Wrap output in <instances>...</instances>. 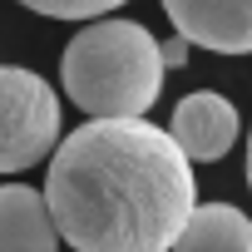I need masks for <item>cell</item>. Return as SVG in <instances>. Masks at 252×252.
<instances>
[{
  "instance_id": "cell-1",
  "label": "cell",
  "mask_w": 252,
  "mask_h": 252,
  "mask_svg": "<svg viewBox=\"0 0 252 252\" xmlns=\"http://www.w3.org/2000/svg\"><path fill=\"white\" fill-rule=\"evenodd\" d=\"M45 198L79 252H163L178 242L198 183L168 129L144 114H94L55 144Z\"/></svg>"
},
{
  "instance_id": "cell-2",
  "label": "cell",
  "mask_w": 252,
  "mask_h": 252,
  "mask_svg": "<svg viewBox=\"0 0 252 252\" xmlns=\"http://www.w3.org/2000/svg\"><path fill=\"white\" fill-rule=\"evenodd\" d=\"M168 60L149 25L99 20L84 25L60 55V84L84 114H149L163 94Z\"/></svg>"
},
{
  "instance_id": "cell-3",
  "label": "cell",
  "mask_w": 252,
  "mask_h": 252,
  "mask_svg": "<svg viewBox=\"0 0 252 252\" xmlns=\"http://www.w3.org/2000/svg\"><path fill=\"white\" fill-rule=\"evenodd\" d=\"M60 144V94L20 64H0V173H25Z\"/></svg>"
},
{
  "instance_id": "cell-4",
  "label": "cell",
  "mask_w": 252,
  "mask_h": 252,
  "mask_svg": "<svg viewBox=\"0 0 252 252\" xmlns=\"http://www.w3.org/2000/svg\"><path fill=\"white\" fill-rule=\"evenodd\" d=\"M173 30L213 55H252V0H163Z\"/></svg>"
},
{
  "instance_id": "cell-5",
  "label": "cell",
  "mask_w": 252,
  "mask_h": 252,
  "mask_svg": "<svg viewBox=\"0 0 252 252\" xmlns=\"http://www.w3.org/2000/svg\"><path fill=\"white\" fill-rule=\"evenodd\" d=\"M168 134L178 139V149H183L193 163H218V158L237 144V109H232V99L218 94V89L183 94L178 109H173Z\"/></svg>"
},
{
  "instance_id": "cell-6",
  "label": "cell",
  "mask_w": 252,
  "mask_h": 252,
  "mask_svg": "<svg viewBox=\"0 0 252 252\" xmlns=\"http://www.w3.org/2000/svg\"><path fill=\"white\" fill-rule=\"evenodd\" d=\"M60 242L64 237L45 188H30V183L0 188V252H50Z\"/></svg>"
},
{
  "instance_id": "cell-7",
  "label": "cell",
  "mask_w": 252,
  "mask_h": 252,
  "mask_svg": "<svg viewBox=\"0 0 252 252\" xmlns=\"http://www.w3.org/2000/svg\"><path fill=\"white\" fill-rule=\"evenodd\" d=\"M173 247H183V252H203V247L208 252H252V218L237 213L232 203H203V208L193 203Z\"/></svg>"
},
{
  "instance_id": "cell-8",
  "label": "cell",
  "mask_w": 252,
  "mask_h": 252,
  "mask_svg": "<svg viewBox=\"0 0 252 252\" xmlns=\"http://www.w3.org/2000/svg\"><path fill=\"white\" fill-rule=\"evenodd\" d=\"M20 5L45 15V20H94V15L119 10L124 0H20Z\"/></svg>"
},
{
  "instance_id": "cell-9",
  "label": "cell",
  "mask_w": 252,
  "mask_h": 252,
  "mask_svg": "<svg viewBox=\"0 0 252 252\" xmlns=\"http://www.w3.org/2000/svg\"><path fill=\"white\" fill-rule=\"evenodd\" d=\"M188 50H193V45H188L183 35H178L173 45H163V60H168V69H173V64H183V60H188Z\"/></svg>"
},
{
  "instance_id": "cell-10",
  "label": "cell",
  "mask_w": 252,
  "mask_h": 252,
  "mask_svg": "<svg viewBox=\"0 0 252 252\" xmlns=\"http://www.w3.org/2000/svg\"><path fill=\"white\" fill-rule=\"evenodd\" d=\"M247 188H252V134H247Z\"/></svg>"
}]
</instances>
